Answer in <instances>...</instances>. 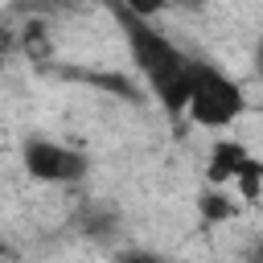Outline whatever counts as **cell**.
Instances as JSON below:
<instances>
[{"instance_id":"obj_1","label":"cell","mask_w":263,"mask_h":263,"mask_svg":"<svg viewBox=\"0 0 263 263\" xmlns=\"http://www.w3.org/2000/svg\"><path fill=\"white\" fill-rule=\"evenodd\" d=\"M107 4H111L115 21H119V29H123V41H127V49H132V58H136L148 90L164 103V111H185V107H189V95H193V86H197L201 62L189 58V53H181L152 21L136 16L123 0H107Z\"/></svg>"},{"instance_id":"obj_2","label":"cell","mask_w":263,"mask_h":263,"mask_svg":"<svg viewBox=\"0 0 263 263\" xmlns=\"http://www.w3.org/2000/svg\"><path fill=\"white\" fill-rule=\"evenodd\" d=\"M185 111L201 127H230L247 111V99H242V86L234 78H226L222 70H214V66L201 62V74H197V86H193Z\"/></svg>"},{"instance_id":"obj_3","label":"cell","mask_w":263,"mask_h":263,"mask_svg":"<svg viewBox=\"0 0 263 263\" xmlns=\"http://www.w3.org/2000/svg\"><path fill=\"white\" fill-rule=\"evenodd\" d=\"M21 160H25V173L33 181H45V185H74L90 168L78 148H66V144H53V140H41V136L25 140Z\"/></svg>"},{"instance_id":"obj_4","label":"cell","mask_w":263,"mask_h":263,"mask_svg":"<svg viewBox=\"0 0 263 263\" xmlns=\"http://www.w3.org/2000/svg\"><path fill=\"white\" fill-rule=\"evenodd\" d=\"M247 164H251V156H247V148H242V144H234V140H218V144H214V152H210V168H205V177H210V185L230 189Z\"/></svg>"},{"instance_id":"obj_5","label":"cell","mask_w":263,"mask_h":263,"mask_svg":"<svg viewBox=\"0 0 263 263\" xmlns=\"http://www.w3.org/2000/svg\"><path fill=\"white\" fill-rule=\"evenodd\" d=\"M238 214V205H234V197H230V189H222V185H210L201 197H197V218L205 222V226H218V222H230Z\"/></svg>"},{"instance_id":"obj_6","label":"cell","mask_w":263,"mask_h":263,"mask_svg":"<svg viewBox=\"0 0 263 263\" xmlns=\"http://www.w3.org/2000/svg\"><path fill=\"white\" fill-rule=\"evenodd\" d=\"M12 8L25 12L29 21H45V16H62V12L82 8V0H12Z\"/></svg>"},{"instance_id":"obj_7","label":"cell","mask_w":263,"mask_h":263,"mask_svg":"<svg viewBox=\"0 0 263 263\" xmlns=\"http://www.w3.org/2000/svg\"><path fill=\"white\" fill-rule=\"evenodd\" d=\"M234 189L242 193V201H259V193H263V164H259V160H251V164L238 173Z\"/></svg>"},{"instance_id":"obj_8","label":"cell","mask_w":263,"mask_h":263,"mask_svg":"<svg viewBox=\"0 0 263 263\" xmlns=\"http://www.w3.org/2000/svg\"><path fill=\"white\" fill-rule=\"evenodd\" d=\"M21 45H25V53H29V58H45V53H49V41H45V29H41V21H29V25H25V37H21Z\"/></svg>"},{"instance_id":"obj_9","label":"cell","mask_w":263,"mask_h":263,"mask_svg":"<svg viewBox=\"0 0 263 263\" xmlns=\"http://www.w3.org/2000/svg\"><path fill=\"white\" fill-rule=\"evenodd\" d=\"M123 4H127V8L136 12V16H144V21H152V16H156V12H160V8L168 4V0H123Z\"/></svg>"},{"instance_id":"obj_10","label":"cell","mask_w":263,"mask_h":263,"mask_svg":"<svg viewBox=\"0 0 263 263\" xmlns=\"http://www.w3.org/2000/svg\"><path fill=\"white\" fill-rule=\"evenodd\" d=\"M86 234H103L107 238L111 234V214H90L86 218Z\"/></svg>"},{"instance_id":"obj_11","label":"cell","mask_w":263,"mask_h":263,"mask_svg":"<svg viewBox=\"0 0 263 263\" xmlns=\"http://www.w3.org/2000/svg\"><path fill=\"white\" fill-rule=\"evenodd\" d=\"M123 263H156V259H148V255H127Z\"/></svg>"},{"instance_id":"obj_12","label":"cell","mask_w":263,"mask_h":263,"mask_svg":"<svg viewBox=\"0 0 263 263\" xmlns=\"http://www.w3.org/2000/svg\"><path fill=\"white\" fill-rule=\"evenodd\" d=\"M247 263H263V242H259V247L251 251V259H247Z\"/></svg>"},{"instance_id":"obj_13","label":"cell","mask_w":263,"mask_h":263,"mask_svg":"<svg viewBox=\"0 0 263 263\" xmlns=\"http://www.w3.org/2000/svg\"><path fill=\"white\" fill-rule=\"evenodd\" d=\"M255 66H259V74H263V45H259V53H255Z\"/></svg>"}]
</instances>
